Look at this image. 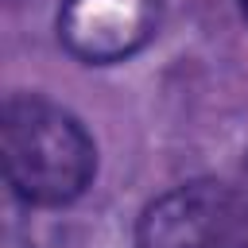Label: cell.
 Instances as JSON below:
<instances>
[{
	"instance_id": "obj_1",
	"label": "cell",
	"mask_w": 248,
	"mask_h": 248,
	"mask_svg": "<svg viewBox=\"0 0 248 248\" xmlns=\"http://www.w3.org/2000/svg\"><path fill=\"white\" fill-rule=\"evenodd\" d=\"M0 163L12 194L27 205H70L93 182L97 147L74 112L23 93L4 101Z\"/></svg>"
},
{
	"instance_id": "obj_2",
	"label": "cell",
	"mask_w": 248,
	"mask_h": 248,
	"mask_svg": "<svg viewBox=\"0 0 248 248\" xmlns=\"http://www.w3.org/2000/svg\"><path fill=\"white\" fill-rule=\"evenodd\" d=\"M244 194L225 182H186L159 194L136 225L140 248H221Z\"/></svg>"
},
{
	"instance_id": "obj_3",
	"label": "cell",
	"mask_w": 248,
	"mask_h": 248,
	"mask_svg": "<svg viewBox=\"0 0 248 248\" xmlns=\"http://www.w3.org/2000/svg\"><path fill=\"white\" fill-rule=\"evenodd\" d=\"M163 0H62L58 39L62 46L93 66L136 54L159 27Z\"/></svg>"
},
{
	"instance_id": "obj_4",
	"label": "cell",
	"mask_w": 248,
	"mask_h": 248,
	"mask_svg": "<svg viewBox=\"0 0 248 248\" xmlns=\"http://www.w3.org/2000/svg\"><path fill=\"white\" fill-rule=\"evenodd\" d=\"M221 248H248V194H244V202H240V209H236V217H232L229 236L221 240Z\"/></svg>"
},
{
	"instance_id": "obj_5",
	"label": "cell",
	"mask_w": 248,
	"mask_h": 248,
	"mask_svg": "<svg viewBox=\"0 0 248 248\" xmlns=\"http://www.w3.org/2000/svg\"><path fill=\"white\" fill-rule=\"evenodd\" d=\"M236 8H240V16H244V23H248V0H236Z\"/></svg>"
}]
</instances>
